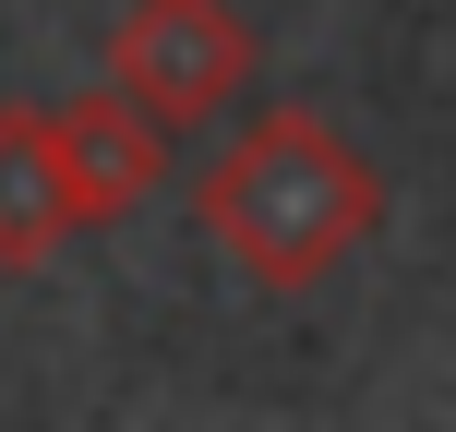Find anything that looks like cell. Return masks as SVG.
Returning <instances> with one entry per match:
<instances>
[{
  "label": "cell",
  "instance_id": "cell-1",
  "mask_svg": "<svg viewBox=\"0 0 456 432\" xmlns=\"http://www.w3.org/2000/svg\"><path fill=\"white\" fill-rule=\"evenodd\" d=\"M192 216H205V240L252 289H324V276L385 228V168L324 109H252L240 144L205 168Z\"/></svg>",
  "mask_w": 456,
  "mask_h": 432
},
{
  "label": "cell",
  "instance_id": "cell-2",
  "mask_svg": "<svg viewBox=\"0 0 456 432\" xmlns=\"http://www.w3.org/2000/svg\"><path fill=\"white\" fill-rule=\"evenodd\" d=\"M109 85L133 96L157 133H192V120L240 109L252 96V24L240 0H133L109 37Z\"/></svg>",
  "mask_w": 456,
  "mask_h": 432
},
{
  "label": "cell",
  "instance_id": "cell-3",
  "mask_svg": "<svg viewBox=\"0 0 456 432\" xmlns=\"http://www.w3.org/2000/svg\"><path fill=\"white\" fill-rule=\"evenodd\" d=\"M48 157H61V192L85 228H120L144 192H168V133L133 109L120 85H85L48 109Z\"/></svg>",
  "mask_w": 456,
  "mask_h": 432
},
{
  "label": "cell",
  "instance_id": "cell-4",
  "mask_svg": "<svg viewBox=\"0 0 456 432\" xmlns=\"http://www.w3.org/2000/svg\"><path fill=\"white\" fill-rule=\"evenodd\" d=\"M72 192L61 157H48V109H0V265H48L72 240Z\"/></svg>",
  "mask_w": 456,
  "mask_h": 432
}]
</instances>
